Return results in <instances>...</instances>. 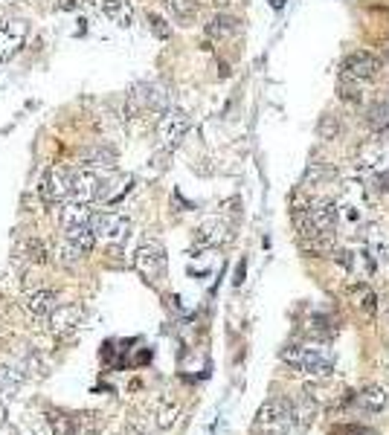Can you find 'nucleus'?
Masks as SVG:
<instances>
[{"label":"nucleus","instance_id":"obj_1","mask_svg":"<svg viewBox=\"0 0 389 435\" xmlns=\"http://www.w3.org/2000/svg\"><path fill=\"white\" fill-rule=\"evenodd\" d=\"M282 360L308 377H328L334 372V354L326 346H288Z\"/></svg>","mask_w":389,"mask_h":435},{"label":"nucleus","instance_id":"obj_2","mask_svg":"<svg viewBox=\"0 0 389 435\" xmlns=\"http://www.w3.org/2000/svg\"><path fill=\"white\" fill-rule=\"evenodd\" d=\"M297 421V412H294V403L290 401H282V398H273V401H267L261 409H259V415H256V427L267 435H279L285 429H290Z\"/></svg>","mask_w":389,"mask_h":435},{"label":"nucleus","instance_id":"obj_3","mask_svg":"<svg viewBox=\"0 0 389 435\" xmlns=\"http://www.w3.org/2000/svg\"><path fill=\"white\" fill-rule=\"evenodd\" d=\"M340 76L369 87L372 82H378L383 76V61L372 53H352V56L343 58V64H340Z\"/></svg>","mask_w":389,"mask_h":435},{"label":"nucleus","instance_id":"obj_4","mask_svg":"<svg viewBox=\"0 0 389 435\" xmlns=\"http://www.w3.org/2000/svg\"><path fill=\"white\" fill-rule=\"evenodd\" d=\"M166 264H168V258H166V247L160 241H145L134 253V267L145 282H160L166 276Z\"/></svg>","mask_w":389,"mask_h":435},{"label":"nucleus","instance_id":"obj_5","mask_svg":"<svg viewBox=\"0 0 389 435\" xmlns=\"http://www.w3.org/2000/svg\"><path fill=\"white\" fill-rule=\"evenodd\" d=\"M90 229L96 232V238L111 241V244H125L131 235V221L123 212H96Z\"/></svg>","mask_w":389,"mask_h":435},{"label":"nucleus","instance_id":"obj_6","mask_svg":"<svg viewBox=\"0 0 389 435\" xmlns=\"http://www.w3.org/2000/svg\"><path fill=\"white\" fill-rule=\"evenodd\" d=\"M186 131H189V116L183 111H178V108H168L160 116V122H157V137H160V145L166 151H175L183 142Z\"/></svg>","mask_w":389,"mask_h":435},{"label":"nucleus","instance_id":"obj_7","mask_svg":"<svg viewBox=\"0 0 389 435\" xmlns=\"http://www.w3.org/2000/svg\"><path fill=\"white\" fill-rule=\"evenodd\" d=\"M102 180L96 168H73V177H70V201H79V203H90L99 198V189H102Z\"/></svg>","mask_w":389,"mask_h":435},{"label":"nucleus","instance_id":"obj_8","mask_svg":"<svg viewBox=\"0 0 389 435\" xmlns=\"http://www.w3.org/2000/svg\"><path fill=\"white\" fill-rule=\"evenodd\" d=\"M70 177H73V168H61V165L50 168V172L41 177V186H38L44 203L53 206V203L70 201Z\"/></svg>","mask_w":389,"mask_h":435},{"label":"nucleus","instance_id":"obj_9","mask_svg":"<svg viewBox=\"0 0 389 435\" xmlns=\"http://www.w3.org/2000/svg\"><path fill=\"white\" fill-rule=\"evenodd\" d=\"M128 105H131V111H157V113H166L168 111V93L160 84H137L128 93Z\"/></svg>","mask_w":389,"mask_h":435},{"label":"nucleus","instance_id":"obj_10","mask_svg":"<svg viewBox=\"0 0 389 435\" xmlns=\"http://www.w3.org/2000/svg\"><path fill=\"white\" fill-rule=\"evenodd\" d=\"M27 20H4L0 23V61H9L18 56V50L27 41Z\"/></svg>","mask_w":389,"mask_h":435},{"label":"nucleus","instance_id":"obj_11","mask_svg":"<svg viewBox=\"0 0 389 435\" xmlns=\"http://www.w3.org/2000/svg\"><path fill=\"white\" fill-rule=\"evenodd\" d=\"M93 209L87 203H79V201H64L61 209H58V224L64 232H73V229H90L93 224Z\"/></svg>","mask_w":389,"mask_h":435},{"label":"nucleus","instance_id":"obj_12","mask_svg":"<svg viewBox=\"0 0 389 435\" xmlns=\"http://www.w3.org/2000/svg\"><path fill=\"white\" fill-rule=\"evenodd\" d=\"M305 215L311 221V229L317 235H331L337 227V206L331 201H311L305 206Z\"/></svg>","mask_w":389,"mask_h":435},{"label":"nucleus","instance_id":"obj_13","mask_svg":"<svg viewBox=\"0 0 389 435\" xmlns=\"http://www.w3.org/2000/svg\"><path fill=\"white\" fill-rule=\"evenodd\" d=\"M23 305H27V310L32 313V317H44V320H50L53 313L61 308L58 296L53 294V290H47V287L27 294V296H23Z\"/></svg>","mask_w":389,"mask_h":435},{"label":"nucleus","instance_id":"obj_14","mask_svg":"<svg viewBox=\"0 0 389 435\" xmlns=\"http://www.w3.org/2000/svg\"><path fill=\"white\" fill-rule=\"evenodd\" d=\"M79 320H82V308L76 305H61L53 317H50V328L53 334H61V336H73L79 331Z\"/></svg>","mask_w":389,"mask_h":435},{"label":"nucleus","instance_id":"obj_15","mask_svg":"<svg viewBox=\"0 0 389 435\" xmlns=\"http://www.w3.org/2000/svg\"><path fill=\"white\" fill-rule=\"evenodd\" d=\"M99 12L113 20L116 27H131V20H134V9L128 0H99Z\"/></svg>","mask_w":389,"mask_h":435},{"label":"nucleus","instance_id":"obj_16","mask_svg":"<svg viewBox=\"0 0 389 435\" xmlns=\"http://www.w3.org/2000/svg\"><path fill=\"white\" fill-rule=\"evenodd\" d=\"M224 238H227V227L221 221H206L194 229V247H201V250L215 247V244H221Z\"/></svg>","mask_w":389,"mask_h":435},{"label":"nucleus","instance_id":"obj_17","mask_svg":"<svg viewBox=\"0 0 389 435\" xmlns=\"http://www.w3.org/2000/svg\"><path fill=\"white\" fill-rule=\"evenodd\" d=\"M163 9L172 15L183 27H192V20L198 18V0H163Z\"/></svg>","mask_w":389,"mask_h":435},{"label":"nucleus","instance_id":"obj_18","mask_svg":"<svg viewBox=\"0 0 389 435\" xmlns=\"http://www.w3.org/2000/svg\"><path fill=\"white\" fill-rule=\"evenodd\" d=\"M366 125L372 131H378V134L389 128V96H381L378 102L369 105V111H366Z\"/></svg>","mask_w":389,"mask_h":435},{"label":"nucleus","instance_id":"obj_19","mask_svg":"<svg viewBox=\"0 0 389 435\" xmlns=\"http://www.w3.org/2000/svg\"><path fill=\"white\" fill-rule=\"evenodd\" d=\"M113 163H116V154L108 145H96V149L82 154V165L87 168H113Z\"/></svg>","mask_w":389,"mask_h":435},{"label":"nucleus","instance_id":"obj_20","mask_svg":"<svg viewBox=\"0 0 389 435\" xmlns=\"http://www.w3.org/2000/svg\"><path fill=\"white\" fill-rule=\"evenodd\" d=\"M23 383V372L15 366H0V398H12Z\"/></svg>","mask_w":389,"mask_h":435},{"label":"nucleus","instance_id":"obj_21","mask_svg":"<svg viewBox=\"0 0 389 435\" xmlns=\"http://www.w3.org/2000/svg\"><path fill=\"white\" fill-rule=\"evenodd\" d=\"M235 30H238V20L230 18V15H215V18L206 23L209 38H230Z\"/></svg>","mask_w":389,"mask_h":435},{"label":"nucleus","instance_id":"obj_22","mask_svg":"<svg viewBox=\"0 0 389 435\" xmlns=\"http://www.w3.org/2000/svg\"><path fill=\"white\" fill-rule=\"evenodd\" d=\"M363 90H366V84L352 82V79H346V76L337 79V96H340L343 102H349V105H357V102L363 99Z\"/></svg>","mask_w":389,"mask_h":435},{"label":"nucleus","instance_id":"obj_23","mask_svg":"<svg viewBox=\"0 0 389 435\" xmlns=\"http://www.w3.org/2000/svg\"><path fill=\"white\" fill-rule=\"evenodd\" d=\"M357 401H360V406L366 409V412H381V409L386 406V392L381 389V386H366Z\"/></svg>","mask_w":389,"mask_h":435},{"label":"nucleus","instance_id":"obj_24","mask_svg":"<svg viewBox=\"0 0 389 435\" xmlns=\"http://www.w3.org/2000/svg\"><path fill=\"white\" fill-rule=\"evenodd\" d=\"M79 258H85V253L79 250L76 241L64 235V238H61V244L56 247V261H58V264H64V267H70V264H76Z\"/></svg>","mask_w":389,"mask_h":435},{"label":"nucleus","instance_id":"obj_25","mask_svg":"<svg viewBox=\"0 0 389 435\" xmlns=\"http://www.w3.org/2000/svg\"><path fill=\"white\" fill-rule=\"evenodd\" d=\"M47 421H50L53 435H76V429H79L76 418H70L67 412H47Z\"/></svg>","mask_w":389,"mask_h":435},{"label":"nucleus","instance_id":"obj_26","mask_svg":"<svg viewBox=\"0 0 389 435\" xmlns=\"http://www.w3.org/2000/svg\"><path fill=\"white\" fill-rule=\"evenodd\" d=\"M178 415H180V406L172 403L168 398H163V401H160V409H157V427H160V429H172L175 421H178Z\"/></svg>","mask_w":389,"mask_h":435},{"label":"nucleus","instance_id":"obj_27","mask_svg":"<svg viewBox=\"0 0 389 435\" xmlns=\"http://www.w3.org/2000/svg\"><path fill=\"white\" fill-rule=\"evenodd\" d=\"M340 131H343V128H340V122H337L334 116H328V113L320 119V125H317V134H320V139H326V142L337 139V137H340Z\"/></svg>","mask_w":389,"mask_h":435},{"label":"nucleus","instance_id":"obj_28","mask_svg":"<svg viewBox=\"0 0 389 435\" xmlns=\"http://www.w3.org/2000/svg\"><path fill=\"white\" fill-rule=\"evenodd\" d=\"M145 20H149V30L160 38V41H166V38H172V27H168V23L157 15V12H149V15H145Z\"/></svg>","mask_w":389,"mask_h":435},{"label":"nucleus","instance_id":"obj_29","mask_svg":"<svg viewBox=\"0 0 389 435\" xmlns=\"http://www.w3.org/2000/svg\"><path fill=\"white\" fill-rule=\"evenodd\" d=\"M360 310L366 313L369 320L375 317V310H378V305H375V294H372L369 287H363V294H360Z\"/></svg>","mask_w":389,"mask_h":435},{"label":"nucleus","instance_id":"obj_30","mask_svg":"<svg viewBox=\"0 0 389 435\" xmlns=\"http://www.w3.org/2000/svg\"><path fill=\"white\" fill-rule=\"evenodd\" d=\"M85 4V0H56V9H64V12H73V9H79Z\"/></svg>","mask_w":389,"mask_h":435},{"label":"nucleus","instance_id":"obj_31","mask_svg":"<svg viewBox=\"0 0 389 435\" xmlns=\"http://www.w3.org/2000/svg\"><path fill=\"white\" fill-rule=\"evenodd\" d=\"M241 282H245V261H241L238 270H235V284H241Z\"/></svg>","mask_w":389,"mask_h":435},{"label":"nucleus","instance_id":"obj_32","mask_svg":"<svg viewBox=\"0 0 389 435\" xmlns=\"http://www.w3.org/2000/svg\"><path fill=\"white\" fill-rule=\"evenodd\" d=\"M125 435H149V432H145V429H140L137 424H131V427L125 429Z\"/></svg>","mask_w":389,"mask_h":435}]
</instances>
